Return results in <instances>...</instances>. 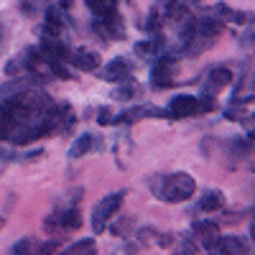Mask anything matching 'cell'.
<instances>
[{
    "instance_id": "obj_1",
    "label": "cell",
    "mask_w": 255,
    "mask_h": 255,
    "mask_svg": "<svg viewBox=\"0 0 255 255\" xmlns=\"http://www.w3.org/2000/svg\"><path fill=\"white\" fill-rule=\"evenodd\" d=\"M153 191L158 194V199L163 202H186L191 194L197 191V181L194 176H189L184 171H176V174H168L163 179H158V184H153Z\"/></svg>"
},
{
    "instance_id": "obj_2",
    "label": "cell",
    "mask_w": 255,
    "mask_h": 255,
    "mask_svg": "<svg viewBox=\"0 0 255 255\" xmlns=\"http://www.w3.org/2000/svg\"><path fill=\"white\" fill-rule=\"evenodd\" d=\"M123 202H125V191H115V194L105 197V199L95 207V212H92V230L97 232V235L108 230V222L118 215V209L123 207Z\"/></svg>"
},
{
    "instance_id": "obj_3",
    "label": "cell",
    "mask_w": 255,
    "mask_h": 255,
    "mask_svg": "<svg viewBox=\"0 0 255 255\" xmlns=\"http://www.w3.org/2000/svg\"><path fill=\"white\" fill-rule=\"evenodd\" d=\"M176 69H179V64L174 56H158L153 61V67H151V79H153V87L158 90H166V87H171L174 77H176Z\"/></svg>"
},
{
    "instance_id": "obj_4",
    "label": "cell",
    "mask_w": 255,
    "mask_h": 255,
    "mask_svg": "<svg viewBox=\"0 0 255 255\" xmlns=\"http://www.w3.org/2000/svg\"><path fill=\"white\" fill-rule=\"evenodd\" d=\"M92 28H95V33H97L102 41H118V38H123V20H120L118 10L110 13V15L95 18Z\"/></svg>"
},
{
    "instance_id": "obj_5",
    "label": "cell",
    "mask_w": 255,
    "mask_h": 255,
    "mask_svg": "<svg viewBox=\"0 0 255 255\" xmlns=\"http://www.w3.org/2000/svg\"><path fill=\"white\" fill-rule=\"evenodd\" d=\"M197 113H199V100L191 95H176L168 102V110H166V115H171V118H189Z\"/></svg>"
},
{
    "instance_id": "obj_6",
    "label": "cell",
    "mask_w": 255,
    "mask_h": 255,
    "mask_svg": "<svg viewBox=\"0 0 255 255\" xmlns=\"http://www.w3.org/2000/svg\"><path fill=\"white\" fill-rule=\"evenodd\" d=\"M130 72H133V61H128V59H123V56H118V59H113V61H108V67H105V72H102V79L105 82H125L128 77H130Z\"/></svg>"
},
{
    "instance_id": "obj_7",
    "label": "cell",
    "mask_w": 255,
    "mask_h": 255,
    "mask_svg": "<svg viewBox=\"0 0 255 255\" xmlns=\"http://www.w3.org/2000/svg\"><path fill=\"white\" fill-rule=\"evenodd\" d=\"M230 84H232V72H230L227 67L212 69V72H209V77H207V82H204V95L215 97V95H217L220 90L230 87Z\"/></svg>"
},
{
    "instance_id": "obj_8",
    "label": "cell",
    "mask_w": 255,
    "mask_h": 255,
    "mask_svg": "<svg viewBox=\"0 0 255 255\" xmlns=\"http://www.w3.org/2000/svg\"><path fill=\"white\" fill-rule=\"evenodd\" d=\"M100 54L97 51H90V49H77L69 54V64H74V67L79 72H97L100 69Z\"/></svg>"
},
{
    "instance_id": "obj_9",
    "label": "cell",
    "mask_w": 255,
    "mask_h": 255,
    "mask_svg": "<svg viewBox=\"0 0 255 255\" xmlns=\"http://www.w3.org/2000/svg\"><path fill=\"white\" fill-rule=\"evenodd\" d=\"M194 235H197V240L207 248V250H215V245L220 243V227L215 225V222H197L194 225Z\"/></svg>"
},
{
    "instance_id": "obj_10",
    "label": "cell",
    "mask_w": 255,
    "mask_h": 255,
    "mask_svg": "<svg viewBox=\"0 0 255 255\" xmlns=\"http://www.w3.org/2000/svg\"><path fill=\"white\" fill-rule=\"evenodd\" d=\"M248 243L243 238H220L215 250H209L212 255H248Z\"/></svg>"
},
{
    "instance_id": "obj_11",
    "label": "cell",
    "mask_w": 255,
    "mask_h": 255,
    "mask_svg": "<svg viewBox=\"0 0 255 255\" xmlns=\"http://www.w3.org/2000/svg\"><path fill=\"white\" fill-rule=\"evenodd\" d=\"M46 222H59L61 230L67 232V230H77V227H82V215H79V209H77V207H67V209H61L59 215L49 217Z\"/></svg>"
},
{
    "instance_id": "obj_12",
    "label": "cell",
    "mask_w": 255,
    "mask_h": 255,
    "mask_svg": "<svg viewBox=\"0 0 255 255\" xmlns=\"http://www.w3.org/2000/svg\"><path fill=\"white\" fill-rule=\"evenodd\" d=\"M54 245L36 243V240H18L13 248V255H51Z\"/></svg>"
},
{
    "instance_id": "obj_13",
    "label": "cell",
    "mask_w": 255,
    "mask_h": 255,
    "mask_svg": "<svg viewBox=\"0 0 255 255\" xmlns=\"http://www.w3.org/2000/svg\"><path fill=\"white\" fill-rule=\"evenodd\" d=\"M97 138L92 135V133H84V135H79L74 143H72V148H69V156L72 158H82V156H87L90 151H95L97 148Z\"/></svg>"
},
{
    "instance_id": "obj_14",
    "label": "cell",
    "mask_w": 255,
    "mask_h": 255,
    "mask_svg": "<svg viewBox=\"0 0 255 255\" xmlns=\"http://www.w3.org/2000/svg\"><path fill=\"white\" fill-rule=\"evenodd\" d=\"M222 207H225V194H222V191H217V189L207 191V194L199 199V209L202 212H217Z\"/></svg>"
},
{
    "instance_id": "obj_15",
    "label": "cell",
    "mask_w": 255,
    "mask_h": 255,
    "mask_svg": "<svg viewBox=\"0 0 255 255\" xmlns=\"http://www.w3.org/2000/svg\"><path fill=\"white\" fill-rule=\"evenodd\" d=\"M84 5H87V10L95 15V18H102V15H110L118 10L115 0H84Z\"/></svg>"
},
{
    "instance_id": "obj_16",
    "label": "cell",
    "mask_w": 255,
    "mask_h": 255,
    "mask_svg": "<svg viewBox=\"0 0 255 255\" xmlns=\"http://www.w3.org/2000/svg\"><path fill=\"white\" fill-rule=\"evenodd\" d=\"M97 253V243L90 238V240H77L74 245H69L61 255H95Z\"/></svg>"
},
{
    "instance_id": "obj_17",
    "label": "cell",
    "mask_w": 255,
    "mask_h": 255,
    "mask_svg": "<svg viewBox=\"0 0 255 255\" xmlns=\"http://www.w3.org/2000/svg\"><path fill=\"white\" fill-rule=\"evenodd\" d=\"M158 49H161V38H156V41H140V44H135V54L138 56H153Z\"/></svg>"
},
{
    "instance_id": "obj_18",
    "label": "cell",
    "mask_w": 255,
    "mask_h": 255,
    "mask_svg": "<svg viewBox=\"0 0 255 255\" xmlns=\"http://www.w3.org/2000/svg\"><path fill=\"white\" fill-rule=\"evenodd\" d=\"M113 97H115V100H125V102H130V100L135 97V87H133L130 82H120V87L113 92Z\"/></svg>"
},
{
    "instance_id": "obj_19",
    "label": "cell",
    "mask_w": 255,
    "mask_h": 255,
    "mask_svg": "<svg viewBox=\"0 0 255 255\" xmlns=\"http://www.w3.org/2000/svg\"><path fill=\"white\" fill-rule=\"evenodd\" d=\"M212 110H217V102H215V97L204 95V97L199 100V113H212Z\"/></svg>"
},
{
    "instance_id": "obj_20",
    "label": "cell",
    "mask_w": 255,
    "mask_h": 255,
    "mask_svg": "<svg viewBox=\"0 0 255 255\" xmlns=\"http://www.w3.org/2000/svg\"><path fill=\"white\" fill-rule=\"evenodd\" d=\"M5 158H13V156H10V151L5 148V143H0V161H5Z\"/></svg>"
},
{
    "instance_id": "obj_21",
    "label": "cell",
    "mask_w": 255,
    "mask_h": 255,
    "mask_svg": "<svg viewBox=\"0 0 255 255\" xmlns=\"http://www.w3.org/2000/svg\"><path fill=\"white\" fill-rule=\"evenodd\" d=\"M3 225H5V220H3V217H0V227H3Z\"/></svg>"
},
{
    "instance_id": "obj_22",
    "label": "cell",
    "mask_w": 255,
    "mask_h": 255,
    "mask_svg": "<svg viewBox=\"0 0 255 255\" xmlns=\"http://www.w3.org/2000/svg\"><path fill=\"white\" fill-rule=\"evenodd\" d=\"M0 38H3V26H0Z\"/></svg>"
}]
</instances>
